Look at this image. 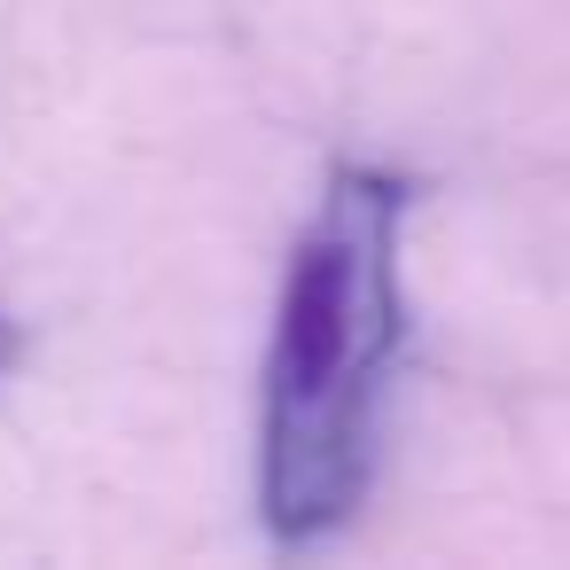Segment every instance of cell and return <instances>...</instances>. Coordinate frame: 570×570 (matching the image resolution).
<instances>
[{"mask_svg":"<svg viewBox=\"0 0 570 570\" xmlns=\"http://www.w3.org/2000/svg\"><path fill=\"white\" fill-rule=\"evenodd\" d=\"M406 173L336 165L289 250L258 391V515L274 547H321L367 500L383 399L406 344Z\"/></svg>","mask_w":570,"mask_h":570,"instance_id":"obj_1","label":"cell"},{"mask_svg":"<svg viewBox=\"0 0 570 570\" xmlns=\"http://www.w3.org/2000/svg\"><path fill=\"white\" fill-rule=\"evenodd\" d=\"M17 360H24V328L0 313V383H9V367H17Z\"/></svg>","mask_w":570,"mask_h":570,"instance_id":"obj_2","label":"cell"}]
</instances>
